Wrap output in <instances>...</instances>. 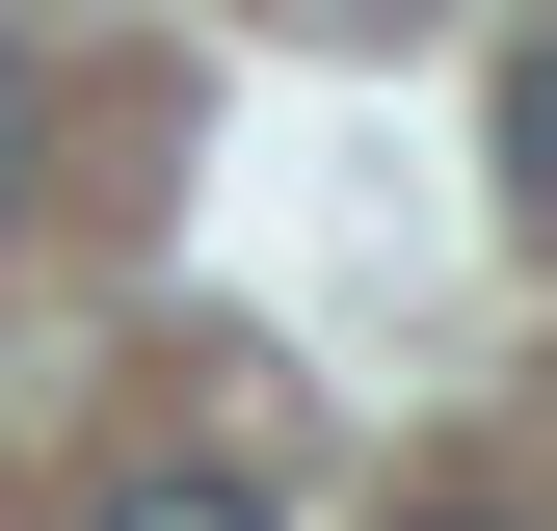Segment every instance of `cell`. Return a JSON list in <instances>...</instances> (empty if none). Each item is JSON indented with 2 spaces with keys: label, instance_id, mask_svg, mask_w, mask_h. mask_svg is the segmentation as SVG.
Returning <instances> with one entry per match:
<instances>
[{
  "label": "cell",
  "instance_id": "7a4b0ae2",
  "mask_svg": "<svg viewBox=\"0 0 557 531\" xmlns=\"http://www.w3.org/2000/svg\"><path fill=\"white\" fill-rule=\"evenodd\" d=\"M505 186H531V239H557V53L505 81Z\"/></svg>",
  "mask_w": 557,
  "mask_h": 531
},
{
  "label": "cell",
  "instance_id": "5b68a950",
  "mask_svg": "<svg viewBox=\"0 0 557 531\" xmlns=\"http://www.w3.org/2000/svg\"><path fill=\"white\" fill-rule=\"evenodd\" d=\"M425 531H505V505H425Z\"/></svg>",
  "mask_w": 557,
  "mask_h": 531
},
{
  "label": "cell",
  "instance_id": "3957f363",
  "mask_svg": "<svg viewBox=\"0 0 557 531\" xmlns=\"http://www.w3.org/2000/svg\"><path fill=\"white\" fill-rule=\"evenodd\" d=\"M293 27H319V53H398V27H451V0H293Z\"/></svg>",
  "mask_w": 557,
  "mask_h": 531
},
{
  "label": "cell",
  "instance_id": "6da1fadb",
  "mask_svg": "<svg viewBox=\"0 0 557 531\" xmlns=\"http://www.w3.org/2000/svg\"><path fill=\"white\" fill-rule=\"evenodd\" d=\"M107 531H265V479H107Z\"/></svg>",
  "mask_w": 557,
  "mask_h": 531
},
{
  "label": "cell",
  "instance_id": "277c9868",
  "mask_svg": "<svg viewBox=\"0 0 557 531\" xmlns=\"http://www.w3.org/2000/svg\"><path fill=\"white\" fill-rule=\"evenodd\" d=\"M27 133H53V107H27V53H0V213H27Z\"/></svg>",
  "mask_w": 557,
  "mask_h": 531
}]
</instances>
